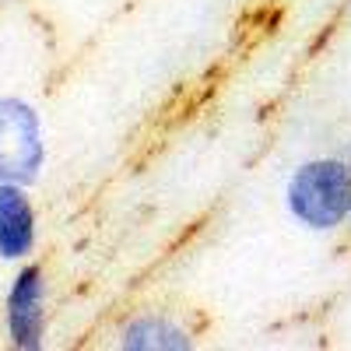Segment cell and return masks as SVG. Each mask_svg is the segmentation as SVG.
<instances>
[{"label":"cell","mask_w":351,"mask_h":351,"mask_svg":"<svg viewBox=\"0 0 351 351\" xmlns=\"http://www.w3.org/2000/svg\"><path fill=\"white\" fill-rule=\"evenodd\" d=\"M285 208L309 232H334L351 221V165L341 155L302 162L285 186Z\"/></svg>","instance_id":"1"},{"label":"cell","mask_w":351,"mask_h":351,"mask_svg":"<svg viewBox=\"0 0 351 351\" xmlns=\"http://www.w3.org/2000/svg\"><path fill=\"white\" fill-rule=\"evenodd\" d=\"M46 165L43 120L25 99H0V183L32 186Z\"/></svg>","instance_id":"2"},{"label":"cell","mask_w":351,"mask_h":351,"mask_svg":"<svg viewBox=\"0 0 351 351\" xmlns=\"http://www.w3.org/2000/svg\"><path fill=\"white\" fill-rule=\"evenodd\" d=\"M4 327L18 351H39L46 344V274L36 263L21 267L8 288Z\"/></svg>","instance_id":"3"},{"label":"cell","mask_w":351,"mask_h":351,"mask_svg":"<svg viewBox=\"0 0 351 351\" xmlns=\"http://www.w3.org/2000/svg\"><path fill=\"white\" fill-rule=\"evenodd\" d=\"M39 221L28 186L0 183V260H25L36 250Z\"/></svg>","instance_id":"4"},{"label":"cell","mask_w":351,"mask_h":351,"mask_svg":"<svg viewBox=\"0 0 351 351\" xmlns=\"http://www.w3.org/2000/svg\"><path fill=\"white\" fill-rule=\"evenodd\" d=\"M123 351H190L193 337L165 316H137L120 330Z\"/></svg>","instance_id":"5"},{"label":"cell","mask_w":351,"mask_h":351,"mask_svg":"<svg viewBox=\"0 0 351 351\" xmlns=\"http://www.w3.org/2000/svg\"><path fill=\"white\" fill-rule=\"evenodd\" d=\"M337 155H341V158L351 165V141H344V144H341V152H337Z\"/></svg>","instance_id":"6"},{"label":"cell","mask_w":351,"mask_h":351,"mask_svg":"<svg viewBox=\"0 0 351 351\" xmlns=\"http://www.w3.org/2000/svg\"><path fill=\"white\" fill-rule=\"evenodd\" d=\"M4 4H11V0H0V8H4Z\"/></svg>","instance_id":"7"}]
</instances>
